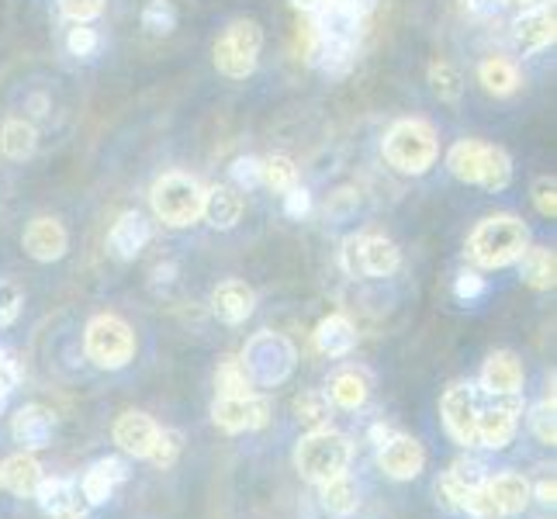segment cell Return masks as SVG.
<instances>
[{
	"mask_svg": "<svg viewBox=\"0 0 557 519\" xmlns=\"http://www.w3.org/2000/svg\"><path fill=\"white\" fill-rule=\"evenodd\" d=\"M465 492H468V485H460L457 478L447 471V474L436 482V503L444 506L447 512H457V509H460V498H465Z\"/></svg>",
	"mask_w": 557,
	"mask_h": 519,
	"instance_id": "f6af8a7d",
	"label": "cell"
},
{
	"mask_svg": "<svg viewBox=\"0 0 557 519\" xmlns=\"http://www.w3.org/2000/svg\"><path fill=\"white\" fill-rule=\"evenodd\" d=\"M157 433H160V427L146 412H122L119 422H114V444H119L128 457H146Z\"/></svg>",
	"mask_w": 557,
	"mask_h": 519,
	"instance_id": "7402d4cb",
	"label": "cell"
},
{
	"mask_svg": "<svg viewBox=\"0 0 557 519\" xmlns=\"http://www.w3.org/2000/svg\"><path fill=\"white\" fill-rule=\"evenodd\" d=\"M368 436H371V444H377V447H381V444H384V440H388V436H392V430H388V427H384V422H374V427H371V433H368Z\"/></svg>",
	"mask_w": 557,
	"mask_h": 519,
	"instance_id": "9f6ffc18",
	"label": "cell"
},
{
	"mask_svg": "<svg viewBox=\"0 0 557 519\" xmlns=\"http://www.w3.org/2000/svg\"><path fill=\"white\" fill-rule=\"evenodd\" d=\"M55 433V416L46 406H22L11 416V436L22 450H42Z\"/></svg>",
	"mask_w": 557,
	"mask_h": 519,
	"instance_id": "e0dca14e",
	"label": "cell"
},
{
	"mask_svg": "<svg viewBox=\"0 0 557 519\" xmlns=\"http://www.w3.org/2000/svg\"><path fill=\"white\" fill-rule=\"evenodd\" d=\"M533 495H536V503H544V506H554V495H557V485H554V478H544V482H536Z\"/></svg>",
	"mask_w": 557,
	"mask_h": 519,
	"instance_id": "f5cc1de1",
	"label": "cell"
},
{
	"mask_svg": "<svg viewBox=\"0 0 557 519\" xmlns=\"http://www.w3.org/2000/svg\"><path fill=\"white\" fill-rule=\"evenodd\" d=\"M22 287H17L14 281H0V325H11L17 319V312H22Z\"/></svg>",
	"mask_w": 557,
	"mask_h": 519,
	"instance_id": "ee69618b",
	"label": "cell"
},
{
	"mask_svg": "<svg viewBox=\"0 0 557 519\" xmlns=\"http://www.w3.org/2000/svg\"><path fill=\"white\" fill-rule=\"evenodd\" d=\"M98 468L111 474V482H114V485H119V482H125V465H122V460H114V457H104V460H98Z\"/></svg>",
	"mask_w": 557,
	"mask_h": 519,
	"instance_id": "db71d44e",
	"label": "cell"
},
{
	"mask_svg": "<svg viewBox=\"0 0 557 519\" xmlns=\"http://www.w3.org/2000/svg\"><path fill=\"white\" fill-rule=\"evenodd\" d=\"M284 215L287 219H305L312 211V195H309V187H301L295 184L292 190H284Z\"/></svg>",
	"mask_w": 557,
	"mask_h": 519,
	"instance_id": "bcb514c9",
	"label": "cell"
},
{
	"mask_svg": "<svg viewBox=\"0 0 557 519\" xmlns=\"http://www.w3.org/2000/svg\"><path fill=\"white\" fill-rule=\"evenodd\" d=\"M298 184V166L292 157H284V152H274V157H263V166H260V187L274 190V195H284V190H292Z\"/></svg>",
	"mask_w": 557,
	"mask_h": 519,
	"instance_id": "4dcf8cb0",
	"label": "cell"
},
{
	"mask_svg": "<svg viewBox=\"0 0 557 519\" xmlns=\"http://www.w3.org/2000/svg\"><path fill=\"white\" fill-rule=\"evenodd\" d=\"M357 190L354 187H339L336 195H330V205H325V211H330L333 219H343V215H350V211L357 208Z\"/></svg>",
	"mask_w": 557,
	"mask_h": 519,
	"instance_id": "681fc988",
	"label": "cell"
},
{
	"mask_svg": "<svg viewBox=\"0 0 557 519\" xmlns=\"http://www.w3.org/2000/svg\"><path fill=\"white\" fill-rule=\"evenodd\" d=\"M211 419H215V427L225 433H249V430L267 427V419H271V401L260 395H243V398L219 395L215 406H211Z\"/></svg>",
	"mask_w": 557,
	"mask_h": 519,
	"instance_id": "30bf717a",
	"label": "cell"
},
{
	"mask_svg": "<svg viewBox=\"0 0 557 519\" xmlns=\"http://www.w3.org/2000/svg\"><path fill=\"white\" fill-rule=\"evenodd\" d=\"M315 346L325 357H347L357 346V325L347 316H325L315 325Z\"/></svg>",
	"mask_w": 557,
	"mask_h": 519,
	"instance_id": "cb8c5ba5",
	"label": "cell"
},
{
	"mask_svg": "<svg viewBox=\"0 0 557 519\" xmlns=\"http://www.w3.org/2000/svg\"><path fill=\"white\" fill-rule=\"evenodd\" d=\"M460 485H468V489H478V485H485V465L482 460H471V457H460L457 465H454V471H450Z\"/></svg>",
	"mask_w": 557,
	"mask_h": 519,
	"instance_id": "7dc6e473",
	"label": "cell"
},
{
	"mask_svg": "<svg viewBox=\"0 0 557 519\" xmlns=\"http://www.w3.org/2000/svg\"><path fill=\"white\" fill-rule=\"evenodd\" d=\"M149 239H152L149 219L143 215V211L128 208V211H122L119 219H114L111 233H108V249L119 260H136L143 249L149 246Z\"/></svg>",
	"mask_w": 557,
	"mask_h": 519,
	"instance_id": "5bb4252c",
	"label": "cell"
},
{
	"mask_svg": "<svg viewBox=\"0 0 557 519\" xmlns=\"http://www.w3.org/2000/svg\"><path fill=\"white\" fill-rule=\"evenodd\" d=\"M512 38H516V46H520L523 52H541V49L554 46V38H557L554 0H536V4H530L512 22Z\"/></svg>",
	"mask_w": 557,
	"mask_h": 519,
	"instance_id": "7c38bea8",
	"label": "cell"
},
{
	"mask_svg": "<svg viewBox=\"0 0 557 519\" xmlns=\"http://www.w3.org/2000/svg\"><path fill=\"white\" fill-rule=\"evenodd\" d=\"M482 392L495 398H516L523 392V363L509 350H495L482 368Z\"/></svg>",
	"mask_w": 557,
	"mask_h": 519,
	"instance_id": "2e32d148",
	"label": "cell"
},
{
	"mask_svg": "<svg viewBox=\"0 0 557 519\" xmlns=\"http://www.w3.org/2000/svg\"><path fill=\"white\" fill-rule=\"evenodd\" d=\"M347 271L368 277H392L401 267V249L388 236H354L347 239Z\"/></svg>",
	"mask_w": 557,
	"mask_h": 519,
	"instance_id": "ba28073f",
	"label": "cell"
},
{
	"mask_svg": "<svg viewBox=\"0 0 557 519\" xmlns=\"http://www.w3.org/2000/svg\"><path fill=\"white\" fill-rule=\"evenodd\" d=\"M215 388L222 398H243V395H253V384H249L246 371L239 357H225L215 371Z\"/></svg>",
	"mask_w": 557,
	"mask_h": 519,
	"instance_id": "836d02e7",
	"label": "cell"
},
{
	"mask_svg": "<svg viewBox=\"0 0 557 519\" xmlns=\"http://www.w3.org/2000/svg\"><path fill=\"white\" fill-rule=\"evenodd\" d=\"M114 492V482H111V474L101 471L98 465H94L87 474H84V482H81V495H84V503L87 506H104L108 498Z\"/></svg>",
	"mask_w": 557,
	"mask_h": 519,
	"instance_id": "8d00e7d4",
	"label": "cell"
},
{
	"mask_svg": "<svg viewBox=\"0 0 557 519\" xmlns=\"http://www.w3.org/2000/svg\"><path fill=\"white\" fill-rule=\"evenodd\" d=\"M101 49V32L94 25H73L66 32V52L76 55V60H90Z\"/></svg>",
	"mask_w": 557,
	"mask_h": 519,
	"instance_id": "d590c367",
	"label": "cell"
},
{
	"mask_svg": "<svg viewBox=\"0 0 557 519\" xmlns=\"http://www.w3.org/2000/svg\"><path fill=\"white\" fill-rule=\"evenodd\" d=\"M381 157L392 170L406 173V177H422V173H430L436 166L440 157L436 128L422 119H398L384 132Z\"/></svg>",
	"mask_w": 557,
	"mask_h": 519,
	"instance_id": "7a4b0ae2",
	"label": "cell"
},
{
	"mask_svg": "<svg viewBox=\"0 0 557 519\" xmlns=\"http://www.w3.org/2000/svg\"><path fill=\"white\" fill-rule=\"evenodd\" d=\"M201 219L211 228H236L243 219V195L233 184H215L205 190V201H201Z\"/></svg>",
	"mask_w": 557,
	"mask_h": 519,
	"instance_id": "44dd1931",
	"label": "cell"
},
{
	"mask_svg": "<svg viewBox=\"0 0 557 519\" xmlns=\"http://www.w3.org/2000/svg\"><path fill=\"white\" fill-rule=\"evenodd\" d=\"M454 295H457L460 301L482 298V295H485V277L478 274V271H460L457 281H454Z\"/></svg>",
	"mask_w": 557,
	"mask_h": 519,
	"instance_id": "c3c4849f",
	"label": "cell"
},
{
	"mask_svg": "<svg viewBox=\"0 0 557 519\" xmlns=\"http://www.w3.org/2000/svg\"><path fill=\"white\" fill-rule=\"evenodd\" d=\"M38 149V128L28 119H4L0 122V152L8 160H28Z\"/></svg>",
	"mask_w": 557,
	"mask_h": 519,
	"instance_id": "83f0119b",
	"label": "cell"
},
{
	"mask_svg": "<svg viewBox=\"0 0 557 519\" xmlns=\"http://www.w3.org/2000/svg\"><path fill=\"white\" fill-rule=\"evenodd\" d=\"M263 52V28L253 17H239L215 38V70L228 81H246L253 76Z\"/></svg>",
	"mask_w": 557,
	"mask_h": 519,
	"instance_id": "52a82bcc",
	"label": "cell"
},
{
	"mask_svg": "<svg viewBox=\"0 0 557 519\" xmlns=\"http://www.w3.org/2000/svg\"><path fill=\"white\" fill-rule=\"evenodd\" d=\"M430 87L444 104H457L465 98V73L447 60H436L430 63Z\"/></svg>",
	"mask_w": 557,
	"mask_h": 519,
	"instance_id": "1f68e13d",
	"label": "cell"
},
{
	"mask_svg": "<svg viewBox=\"0 0 557 519\" xmlns=\"http://www.w3.org/2000/svg\"><path fill=\"white\" fill-rule=\"evenodd\" d=\"M520 263V277L536 287V292H550L554 281H557V260H554V249L547 246H527L523 257L516 260Z\"/></svg>",
	"mask_w": 557,
	"mask_h": 519,
	"instance_id": "4316f807",
	"label": "cell"
},
{
	"mask_svg": "<svg viewBox=\"0 0 557 519\" xmlns=\"http://www.w3.org/2000/svg\"><path fill=\"white\" fill-rule=\"evenodd\" d=\"M371 395V384L360 371L347 368V371H336L333 381H330V398L336 401L339 409H360L363 401Z\"/></svg>",
	"mask_w": 557,
	"mask_h": 519,
	"instance_id": "f1b7e54d",
	"label": "cell"
},
{
	"mask_svg": "<svg viewBox=\"0 0 557 519\" xmlns=\"http://www.w3.org/2000/svg\"><path fill=\"white\" fill-rule=\"evenodd\" d=\"M55 4H60V14L66 17V22L90 25V22H98V17L104 14L108 0H55Z\"/></svg>",
	"mask_w": 557,
	"mask_h": 519,
	"instance_id": "f35d334b",
	"label": "cell"
},
{
	"mask_svg": "<svg viewBox=\"0 0 557 519\" xmlns=\"http://www.w3.org/2000/svg\"><path fill=\"white\" fill-rule=\"evenodd\" d=\"M35 498H38V509L55 516V519H76L87 512V503H81V489L66 478H42L35 489Z\"/></svg>",
	"mask_w": 557,
	"mask_h": 519,
	"instance_id": "ac0fdd59",
	"label": "cell"
},
{
	"mask_svg": "<svg viewBox=\"0 0 557 519\" xmlns=\"http://www.w3.org/2000/svg\"><path fill=\"white\" fill-rule=\"evenodd\" d=\"M530 198H533V208L541 211L544 219L557 215V181L554 177H536L530 187Z\"/></svg>",
	"mask_w": 557,
	"mask_h": 519,
	"instance_id": "b9f144b4",
	"label": "cell"
},
{
	"mask_svg": "<svg viewBox=\"0 0 557 519\" xmlns=\"http://www.w3.org/2000/svg\"><path fill=\"white\" fill-rule=\"evenodd\" d=\"M143 28L152 38L174 35V28H177V8H174V0H149V4L143 8Z\"/></svg>",
	"mask_w": 557,
	"mask_h": 519,
	"instance_id": "e575fe53",
	"label": "cell"
},
{
	"mask_svg": "<svg viewBox=\"0 0 557 519\" xmlns=\"http://www.w3.org/2000/svg\"><path fill=\"white\" fill-rule=\"evenodd\" d=\"M377 468L395 478V482H412L426 468V450H422L419 440L406 433H392L377 450Z\"/></svg>",
	"mask_w": 557,
	"mask_h": 519,
	"instance_id": "8fae6325",
	"label": "cell"
},
{
	"mask_svg": "<svg viewBox=\"0 0 557 519\" xmlns=\"http://www.w3.org/2000/svg\"><path fill=\"white\" fill-rule=\"evenodd\" d=\"M25 254L38 263H55L66 257L70 249V233L60 219L52 215H38L25 225V236H22Z\"/></svg>",
	"mask_w": 557,
	"mask_h": 519,
	"instance_id": "4fadbf2b",
	"label": "cell"
},
{
	"mask_svg": "<svg viewBox=\"0 0 557 519\" xmlns=\"http://www.w3.org/2000/svg\"><path fill=\"white\" fill-rule=\"evenodd\" d=\"M239 363L249 378L253 388H277L287 378L295 374V363H298V350L295 343L281 336V333H271V330H260L246 339L243 354H239Z\"/></svg>",
	"mask_w": 557,
	"mask_h": 519,
	"instance_id": "3957f363",
	"label": "cell"
},
{
	"mask_svg": "<svg viewBox=\"0 0 557 519\" xmlns=\"http://www.w3.org/2000/svg\"><path fill=\"white\" fill-rule=\"evenodd\" d=\"M38 482H42V465L32 457V450L11 454L4 465H0V485L14 495H35Z\"/></svg>",
	"mask_w": 557,
	"mask_h": 519,
	"instance_id": "d4e9b609",
	"label": "cell"
},
{
	"mask_svg": "<svg viewBox=\"0 0 557 519\" xmlns=\"http://www.w3.org/2000/svg\"><path fill=\"white\" fill-rule=\"evenodd\" d=\"M478 84H482L485 94H492V98H512L523 81H520V70H516L512 60L488 55V60L478 63Z\"/></svg>",
	"mask_w": 557,
	"mask_h": 519,
	"instance_id": "484cf974",
	"label": "cell"
},
{
	"mask_svg": "<svg viewBox=\"0 0 557 519\" xmlns=\"http://www.w3.org/2000/svg\"><path fill=\"white\" fill-rule=\"evenodd\" d=\"M485 157H488V143L478 139H460L447 149V170L460 184H478L485 170Z\"/></svg>",
	"mask_w": 557,
	"mask_h": 519,
	"instance_id": "603a6c76",
	"label": "cell"
},
{
	"mask_svg": "<svg viewBox=\"0 0 557 519\" xmlns=\"http://www.w3.org/2000/svg\"><path fill=\"white\" fill-rule=\"evenodd\" d=\"M325 4L357 17V22H368V17L374 14V8H377V0H325Z\"/></svg>",
	"mask_w": 557,
	"mask_h": 519,
	"instance_id": "f907efd6",
	"label": "cell"
},
{
	"mask_svg": "<svg viewBox=\"0 0 557 519\" xmlns=\"http://www.w3.org/2000/svg\"><path fill=\"white\" fill-rule=\"evenodd\" d=\"M350 457H354V447L347 436L330 427H315L309 436H301V444L295 450V468L301 478L322 485V482H330L333 474L347 471Z\"/></svg>",
	"mask_w": 557,
	"mask_h": 519,
	"instance_id": "8992f818",
	"label": "cell"
},
{
	"mask_svg": "<svg viewBox=\"0 0 557 519\" xmlns=\"http://www.w3.org/2000/svg\"><path fill=\"white\" fill-rule=\"evenodd\" d=\"M440 416H444V427L450 433L454 444L471 447L474 440V427H478V392L471 384H454V388L444 392L440 398Z\"/></svg>",
	"mask_w": 557,
	"mask_h": 519,
	"instance_id": "9c48e42d",
	"label": "cell"
},
{
	"mask_svg": "<svg viewBox=\"0 0 557 519\" xmlns=\"http://www.w3.org/2000/svg\"><path fill=\"white\" fill-rule=\"evenodd\" d=\"M253 309H257V292L239 277H228V281L215 284V292H211V316L225 325L246 322L253 316Z\"/></svg>",
	"mask_w": 557,
	"mask_h": 519,
	"instance_id": "9a60e30c",
	"label": "cell"
},
{
	"mask_svg": "<svg viewBox=\"0 0 557 519\" xmlns=\"http://www.w3.org/2000/svg\"><path fill=\"white\" fill-rule=\"evenodd\" d=\"M181 433L177 430H160L157 433V440H152V447H149V454H146V460H152L157 468H170L174 460L181 457Z\"/></svg>",
	"mask_w": 557,
	"mask_h": 519,
	"instance_id": "74e56055",
	"label": "cell"
},
{
	"mask_svg": "<svg viewBox=\"0 0 557 519\" xmlns=\"http://www.w3.org/2000/svg\"><path fill=\"white\" fill-rule=\"evenodd\" d=\"M260 166H263L260 157H239L233 166H228V177H233L236 190H253V187H260Z\"/></svg>",
	"mask_w": 557,
	"mask_h": 519,
	"instance_id": "7bdbcfd3",
	"label": "cell"
},
{
	"mask_svg": "<svg viewBox=\"0 0 557 519\" xmlns=\"http://www.w3.org/2000/svg\"><path fill=\"white\" fill-rule=\"evenodd\" d=\"M520 409L516 406H492V409H478V427H474V440L485 444L488 450H506L516 436V427H520Z\"/></svg>",
	"mask_w": 557,
	"mask_h": 519,
	"instance_id": "d6986e66",
	"label": "cell"
},
{
	"mask_svg": "<svg viewBox=\"0 0 557 519\" xmlns=\"http://www.w3.org/2000/svg\"><path fill=\"white\" fill-rule=\"evenodd\" d=\"M295 412L301 422H309V427H319V422L330 416V401H325V395L319 392H305L295 398Z\"/></svg>",
	"mask_w": 557,
	"mask_h": 519,
	"instance_id": "60d3db41",
	"label": "cell"
},
{
	"mask_svg": "<svg viewBox=\"0 0 557 519\" xmlns=\"http://www.w3.org/2000/svg\"><path fill=\"white\" fill-rule=\"evenodd\" d=\"M503 4H506V8H523V11H527L530 4H536V0H503Z\"/></svg>",
	"mask_w": 557,
	"mask_h": 519,
	"instance_id": "6f0895ef",
	"label": "cell"
},
{
	"mask_svg": "<svg viewBox=\"0 0 557 519\" xmlns=\"http://www.w3.org/2000/svg\"><path fill=\"white\" fill-rule=\"evenodd\" d=\"M319 489H322V506L330 509L333 516H350L357 509V503H360V498H357V482L347 471L333 474L330 482H322Z\"/></svg>",
	"mask_w": 557,
	"mask_h": 519,
	"instance_id": "f546056e",
	"label": "cell"
},
{
	"mask_svg": "<svg viewBox=\"0 0 557 519\" xmlns=\"http://www.w3.org/2000/svg\"><path fill=\"white\" fill-rule=\"evenodd\" d=\"M465 8L471 17H478V22H492V17L503 14V4H498V0H465Z\"/></svg>",
	"mask_w": 557,
	"mask_h": 519,
	"instance_id": "816d5d0a",
	"label": "cell"
},
{
	"mask_svg": "<svg viewBox=\"0 0 557 519\" xmlns=\"http://www.w3.org/2000/svg\"><path fill=\"white\" fill-rule=\"evenodd\" d=\"M485 492L492 498V506L498 516H516V512H523L530 506V498H533V485L527 482L523 474H516V471H503V474H495V478H485Z\"/></svg>",
	"mask_w": 557,
	"mask_h": 519,
	"instance_id": "ffe728a7",
	"label": "cell"
},
{
	"mask_svg": "<svg viewBox=\"0 0 557 519\" xmlns=\"http://www.w3.org/2000/svg\"><path fill=\"white\" fill-rule=\"evenodd\" d=\"M201 201H205V187L181 170H166L160 173L149 187V208L157 222L166 228H187L201 219Z\"/></svg>",
	"mask_w": 557,
	"mask_h": 519,
	"instance_id": "277c9868",
	"label": "cell"
},
{
	"mask_svg": "<svg viewBox=\"0 0 557 519\" xmlns=\"http://www.w3.org/2000/svg\"><path fill=\"white\" fill-rule=\"evenodd\" d=\"M84 354L94 368L101 371H122L136 357V333L132 325L114 316V312H101L87 322L84 330Z\"/></svg>",
	"mask_w": 557,
	"mask_h": 519,
	"instance_id": "5b68a950",
	"label": "cell"
},
{
	"mask_svg": "<svg viewBox=\"0 0 557 519\" xmlns=\"http://www.w3.org/2000/svg\"><path fill=\"white\" fill-rule=\"evenodd\" d=\"M530 430H533V436L541 440L544 447H554L557 444V430H554V392L530 412Z\"/></svg>",
	"mask_w": 557,
	"mask_h": 519,
	"instance_id": "ab89813d",
	"label": "cell"
},
{
	"mask_svg": "<svg viewBox=\"0 0 557 519\" xmlns=\"http://www.w3.org/2000/svg\"><path fill=\"white\" fill-rule=\"evenodd\" d=\"M512 184V160L509 152L503 146H488V157H485V170H482V181H478V187L485 190H506Z\"/></svg>",
	"mask_w": 557,
	"mask_h": 519,
	"instance_id": "d6a6232c",
	"label": "cell"
},
{
	"mask_svg": "<svg viewBox=\"0 0 557 519\" xmlns=\"http://www.w3.org/2000/svg\"><path fill=\"white\" fill-rule=\"evenodd\" d=\"M298 14H315L319 8H322V0H287Z\"/></svg>",
	"mask_w": 557,
	"mask_h": 519,
	"instance_id": "11a10c76",
	"label": "cell"
},
{
	"mask_svg": "<svg viewBox=\"0 0 557 519\" xmlns=\"http://www.w3.org/2000/svg\"><path fill=\"white\" fill-rule=\"evenodd\" d=\"M530 246V228L516 215H488L468 236V260L478 271H503Z\"/></svg>",
	"mask_w": 557,
	"mask_h": 519,
	"instance_id": "6da1fadb",
	"label": "cell"
}]
</instances>
